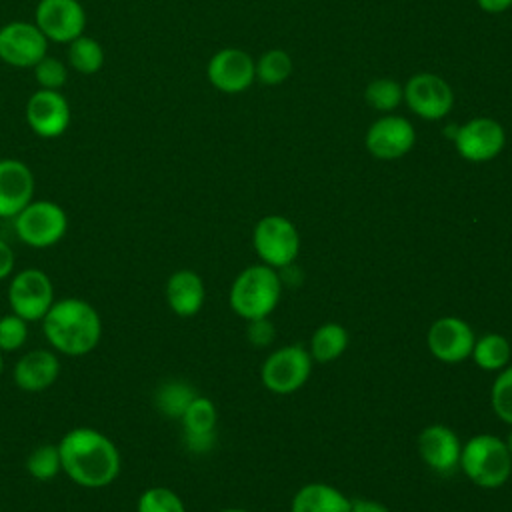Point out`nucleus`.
<instances>
[{
  "instance_id": "412c9836",
  "label": "nucleus",
  "mask_w": 512,
  "mask_h": 512,
  "mask_svg": "<svg viewBox=\"0 0 512 512\" xmlns=\"http://www.w3.org/2000/svg\"><path fill=\"white\" fill-rule=\"evenodd\" d=\"M166 302L168 308L180 318L196 316L206 300V288L200 274L194 270H176L166 280Z\"/></svg>"
},
{
  "instance_id": "9b49d317",
  "label": "nucleus",
  "mask_w": 512,
  "mask_h": 512,
  "mask_svg": "<svg viewBox=\"0 0 512 512\" xmlns=\"http://www.w3.org/2000/svg\"><path fill=\"white\" fill-rule=\"evenodd\" d=\"M404 100L408 108L424 120H440L454 106L450 84L438 74H414L404 86Z\"/></svg>"
},
{
  "instance_id": "c756f323",
  "label": "nucleus",
  "mask_w": 512,
  "mask_h": 512,
  "mask_svg": "<svg viewBox=\"0 0 512 512\" xmlns=\"http://www.w3.org/2000/svg\"><path fill=\"white\" fill-rule=\"evenodd\" d=\"M402 98H404V90L392 78H376L364 90V100L368 102V106L380 112H388L396 108Z\"/></svg>"
},
{
  "instance_id": "c9c22d12",
  "label": "nucleus",
  "mask_w": 512,
  "mask_h": 512,
  "mask_svg": "<svg viewBox=\"0 0 512 512\" xmlns=\"http://www.w3.org/2000/svg\"><path fill=\"white\" fill-rule=\"evenodd\" d=\"M350 512H390V510L382 502L368 500V498H358V500H352Z\"/></svg>"
},
{
  "instance_id": "dca6fc26",
  "label": "nucleus",
  "mask_w": 512,
  "mask_h": 512,
  "mask_svg": "<svg viewBox=\"0 0 512 512\" xmlns=\"http://www.w3.org/2000/svg\"><path fill=\"white\" fill-rule=\"evenodd\" d=\"M366 148L378 160H398L416 142L414 126L402 116H382L366 132Z\"/></svg>"
},
{
  "instance_id": "58836bf2",
  "label": "nucleus",
  "mask_w": 512,
  "mask_h": 512,
  "mask_svg": "<svg viewBox=\"0 0 512 512\" xmlns=\"http://www.w3.org/2000/svg\"><path fill=\"white\" fill-rule=\"evenodd\" d=\"M220 512H248L244 508H226V510H220Z\"/></svg>"
},
{
  "instance_id": "393cba45",
  "label": "nucleus",
  "mask_w": 512,
  "mask_h": 512,
  "mask_svg": "<svg viewBox=\"0 0 512 512\" xmlns=\"http://www.w3.org/2000/svg\"><path fill=\"white\" fill-rule=\"evenodd\" d=\"M68 66L80 74H96L104 66V50L98 40L90 36H78L68 44Z\"/></svg>"
},
{
  "instance_id": "2f4dec72",
  "label": "nucleus",
  "mask_w": 512,
  "mask_h": 512,
  "mask_svg": "<svg viewBox=\"0 0 512 512\" xmlns=\"http://www.w3.org/2000/svg\"><path fill=\"white\" fill-rule=\"evenodd\" d=\"M34 78L44 90H60L68 80V68L56 56L46 54L34 68Z\"/></svg>"
},
{
  "instance_id": "7c9ffc66",
  "label": "nucleus",
  "mask_w": 512,
  "mask_h": 512,
  "mask_svg": "<svg viewBox=\"0 0 512 512\" xmlns=\"http://www.w3.org/2000/svg\"><path fill=\"white\" fill-rule=\"evenodd\" d=\"M490 402L496 416L512 426V366H504L496 376L490 392Z\"/></svg>"
},
{
  "instance_id": "bb28decb",
  "label": "nucleus",
  "mask_w": 512,
  "mask_h": 512,
  "mask_svg": "<svg viewBox=\"0 0 512 512\" xmlns=\"http://www.w3.org/2000/svg\"><path fill=\"white\" fill-rule=\"evenodd\" d=\"M26 472L38 480H54L62 472V460L58 444H40L26 456Z\"/></svg>"
},
{
  "instance_id": "7ed1b4c3",
  "label": "nucleus",
  "mask_w": 512,
  "mask_h": 512,
  "mask_svg": "<svg viewBox=\"0 0 512 512\" xmlns=\"http://www.w3.org/2000/svg\"><path fill=\"white\" fill-rule=\"evenodd\" d=\"M282 294L276 268L254 264L242 270L230 288V306L244 320L268 318Z\"/></svg>"
},
{
  "instance_id": "4c0bfd02",
  "label": "nucleus",
  "mask_w": 512,
  "mask_h": 512,
  "mask_svg": "<svg viewBox=\"0 0 512 512\" xmlns=\"http://www.w3.org/2000/svg\"><path fill=\"white\" fill-rule=\"evenodd\" d=\"M506 446H508V450H510V454H512V430H510V434H508V438H506Z\"/></svg>"
},
{
  "instance_id": "ddd939ff",
  "label": "nucleus",
  "mask_w": 512,
  "mask_h": 512,
  "mask_svg": "<svg viewBox=\"0 0 512 512\" xmlns=\"http://www.w3.org/2000/svg\"><path fill=\"white\" fill-rule=\"evenodd\" d=\"M454 144L464 160L488 162L502 152L506 144V134L500 122L480 116L458 126L454 134Z\"/></svg>"
},
{
  "instance_id": "e433bc0d",
  "label": "nucleus",
  "mask_w": 512,
  "mask_h": 512,
  "mask_svg": "<svg viewBox=\"0 0 512 512\" xmlns=\"http://www.w3.org/2000/svg\"><path fill=\"white\" fill-rule=\"evenodd\" d=\"M476 2L488 14H500L512 6V0H476Z\"/></svg>"
},
{
  "instance_id": "4be33fe9",
  "label": "nucleus",
  "mask_w": 512,
  "mask_h": 512,
  "mask_svg": "<svg viewBox=\"0 0 512 512\" xmlns=\"http://www.w3.org/2000/svg\"><path fill=\"white\" fill-rule=\"evenodd\" d=\"M350 508L352 500L324 482L306 484L292 498V512H350Z\"/></svg>"
},
{
  "instance_id": "f3484780",
  "label": "nucleus",
  "mask_w": 512,
  "mask_h": 512,
  "mask_svg": "<svg viewBox=\"0 0 512 512\" xmlns=\"http://www.w3.org/2000/svg\"><path fill=\"white\" fill-rule=\"evenodd\" d=\"M34 172L18 158H0V218H14L34 200Z\"/></svg>"
},
{
  "instance_id": "72a5a7b5",
  "label": "nucleus",
  "mask_w": 512,
  "mask_h": 512,
  "mask_svg": "<svg viewBox=\"0 0 512 512\" xmlns=\"http://www.w3.org/2000/svg\"><path fill=\"white\" fill-rule=\"evenodd\" d=\"M246 336H248L250 344H254L256 348H264L274 342L276 330L268 318H256V320H248Z\"/></svg>"
},
{
  "instance_id": "b1692460",
  "label": "nucleus",
  "mask_w": 512,
  "mask_h": 512,
  "mask_svg": "<svg viewBox=\"0 0 512 512\" xmlns=\"http://www.w3.org/2000/svg\"><path fill=\"white\" fill-rule=\"evenodd\" d=\"M196 390L184 380H166L154 392V406L168 418H182L190 402L196 398Z\"/></svg>"
},
{
  "instance_id": "20e7f679",
  "label": "nucleus",
  "mask_w": 512,
  "mask_h": 512,
  "mask_svg": "<svg viewBox=\"0 0 512 512\" xmlns=\"http://www.w3.org/2000/svg\"><path fill=\"white\" fill-rule=\"evenodd\" d=\"M462 472L480 488L502 486L512 472V454L506 440L494 434H476L460 454Z\"/></svg>"
},
{
  "instance_id": "39448f33",
  "label": "nucleus",
  "mask_w": 512,
  "mask_h": 512,
  "mask_svg": "<svg viewBox=\"0 0 512 512\" xmlns=\"http://www.w3.org/2000/svg\"><path fill=\"white\" fill-rule=\"evenodd\" d=\"M12 220L18 240L38 250L58 244L68 232V214L52 200H32Z\"/></svg>"
},
{
  "instance_id": "c85d7f7f",
  "label": "nucleus",
  "mask_w": 512,
  "mask_h": 512,
  "mask_svg": "<svg viewBox=\"0 0 512 512\" xmlns=\"http://www.w3.org/2000/svg\"><path fill=\"white\" fill-rule=\"evenodd\" d=\"M136 512H186V506L174 490L166 486H150L138 496Z\"/></svg>"
},
{
  "instance_id": "a878e982",
  "label": "nucleus",
  "mask_w": 512,
  "mask_h": 512,
  "mask_svg": "<svg viewBox=\"0 0 512 512\" xmlns=\"http://www.w3.org/2000/svg\"><path fill=\"white\" fill-rule=\"evenodd\" d=\"M510 344L502 334H484L476 338L472 360L482 370H502L510 362Z\"/></svg>"
},
{
  "instance_id": "f03ea898",
  "label": "nucleus",
  "mask_w": 512,
  "mask_h": 512,
  "mask_svg": "<svg viewBox=\"0 0 512 512\" xmlns=\"http://www.w3.org/2000/svg\"><path fill=\"white\" fill-rule=\"evenodd\" d=\"M40 322L52 350L64 356H86L102 338V318L98 310L78 296L54 300Z\"/></svg>"
},
{
  "instance_id": "1a4fd4ad",
  "label": "nucleus",
  "mask_w": 512,
  "mask_h": 512,
  "mask_svg": "<svg viewBox=\"0 0 512 512\" xmlns=\"http://www.w3.org/2000/svg\"><path fill=\"white\" fill-rule=\"evenodd\" d=\"M34 24L48 42L70 44L84 34L86 12L80 0H38Z\"/></svg>"
},
{
  "instance_id": "6ab92c4d",
  "label": "nucleus",
  "mask_w": 512,
  "mask_h": 512,
  "mask_svg": "<svg viewBox=\"0 0 512 512\" xmlns=\"http://www.w3.org/2000/svg\"><path fill=\"white\" fill-rule=\"evenodd\" d=\"M60 376V360L54 350L48 348H34L22 354L14 368L12 380L22 392H44L48 390Z\"/></svg>"
},
{
  "instance_id": "a211bd4d",
  "label": "nucleus",
  "mask_w": 512,
  "mask_h": 512,
  "mask_svg": "<svg viewBox=\"0 0 512 512\" xmlns=\"http://www.w3.org/2000/svg\"><path fill=\"white\" fill-rule=\"evenodd\" d=\"M418 452L434 472L452 474L460 466L462 444L452 428L430 424L418 436Z\"/></svg>"
},
{
  "instance_id": "0eeeda50",
  "label": "nucleus",
  "mask_w": 512,
  "mask_h": 512,
  "mask_svg": "<svg viewBox=\"0 0 512 512\" xmlns=\"http://www.w3.org/2000/svg\"><path fill=\"white\" fill-rule=\"evenodd\" d=\"M252 242L262 264L284 268L292 264L300 252V236L296 226L284 216H264L254 226Z\"/></svg>"
},
{
  "instance_id": "2eb2a0df",
  "label": "nucleus",
  "mask_w": 512,
  "mask_h": 512,
  "mask_svg": "<svg viewBox=\"0 0 512 512\" xmlns=\"http://www.w3.org/2000/svg\"><path fill=\"white\" fill-rule=\"evenodd\" d=\"M206 76L216 90L238 94L254 82L256 62L240 48H222L208 60Z\"/></svg>"
},
{
  "instance_id": "6e6552de",
  "label": "nucleus",
  "mask_w": 512,
  "mask_h": 512,
  "mask_svg": "<svg viewBox=\"0 0 512 512\" xmlns=\"http://www.w3.org/2000/svg\"><path fill=\"white\" fill-rule=\"evenodd\" d=\"M312 372V356L300 344L274 350L262 364V382L274 394H292L304 386Z\"/></svg>"
},
{
  "instance_id": "9d476101",
  "label": "nucleus",
  "mask_w": 512,
  "mask_h": 512,
  "mask_svg": "<svg viewBox=\"0 0 512 512\" xmlns=\"http://www.w3.org/2000/svg\"><path fill=\"white\" fill-rule=\"evenodd\" d=\"M48 54V40L34 22L0 26V60L14 68H34Z\"/></svg>"
},
{
  "instance_id": "5701e85b",
  "label": "nucleus",
  "mask_w": 512,
  "mask_h": 512,
  "mask_svg": "<svg viewBox=\"0 0 512 512\" xmlns=\"http://www.w3.org/2000/svg\"><path fill=\"white\" fill-rule=\"evenodd\" d=\"M348 346V332L342 324L338 322H326L318 326L310 338V356L312 360L326 364L336 360L338 356L344 354Z\"/></svg>"
},
{
  "instance_id": "f8f14e48",
  "label": "nucleus",
  "mask_w": 512,
  "mask_h": 512,
  "mask_svg": "<svg viewBox=\"0 0 512 512\" xmlns=\"http://www.w3.org/2000/svg\"><path fill=\"white\" fill-rule=\"evenodd\" d=\"M24 118L36 136L52 140L68 130L70 104L60 90L38 88L26 102Z\"/></svg>"
},
{
  "instance_id": "f257e3e1",
  "label": "nucleus",
  "mask_w": 512,
  "mask_h": 512,
  "mask_svg": "<svg viewBox=\"0 0 512 512\" xmlns=\"http://www.w3.org/2000/svg\"><path fill=\"white\" fill-rule=\"evenodd\" d=\"M62 472L82 488H106L120 470L118 446L104 432L90 426L70 428L58 442Z\"/></svg>"
},
{
  "instance_id": "4468645a",
  "label": "nucleus",
  "mask_w": 512,
  "mask_h": 512,
  "mask_svg": "<svg viewBox=\"0 0 512 512\" xmlns=\"http://www.w3.org/2000/svg\"><path fill=\"white\" fill-rule=\"evenodd\" d=\"M432 356L444 364H458L470 358L476 336L468 322L456 316L438 318L426 336Z\"/></svg>"
},
{
  "instance_id": "aec40b11",
  "label": "nucleus",
  "mask_w": 512,
  "mask_h": 512,
  "mask_svg": "<svg viewBox=\"0 0 512 512\" xmlns=\"http://www.w3.org/2000/svg\"><path fill=\"white\" fill-rule=\"evenodd\" d=\"M180 420H182L186 448L194 454L210 452L216 442V420H218L214 402L206 396H196Z\"/></svg>"
},
{
  "instance_id": "473e14b6",
  "label": "nucleus",
  "mask_w": 512,
  "mask_h": 512,
  "mask_svg": "<svg viewBox=\"0 0 512 512\" xmlns=\"http://www.w3.org/2000/svg\"><path fill=\"white\" fill-rule=\"evenodd\" d=\"M28 340V322L14 312L4 314L0 318V350L2 352H16Z\"/></svg>"
},
{
  "instance_id": "ea45409f",
  "label": "nucleus",
  "mask_w": 512,
  "mask_h": 512,
  "mask_svg": "<svg viewBox=\"0 0 512 512\" xmlns=\"http://www.w3.org/2000/svg\"><path fill=\"white\" fill-rule=\"evenodd\" d=\"M2 350H0V376H2V370H4V358H2Z\"/></svg>"
},
{
  "instance_id": "423d86ee",
  "label": "nucleus",
  "mask_w": 512,
  "mask_h": 512,
  "mask_svg": "<svg viewBox=\"0 0 512 512\" xmlns=\"http://www.w3.org/2000/svg\"><path fill=\"white\" fill-rule=\"evenodd\" d=\"M6 296L10 312L24 318L26 322L42 320L56 300L54 284L50 276L40 268H22L12 274Z\"/></svg>"
},
{
  "instance_id": "cd10ccee",
  "label": "nucleus",
  "mask_w": 512,
  "mask_h": 512,
  "mask_svg": "<svg viewBox=\"0 0 512 512\" xmlns=\"http://www.w3.org/2000/svg\"><path fill=\"white\" fill-rule=\"evenodd\" d=\"M290 74H292V58L288 52L280 48H272L264 52L256 62V76L262 84H268V86L282 84L284 80H288Z\"/></svg>"
},
{
  "instance_id": "f704fd0d",
  "label": "nucleus",
  "mask_w": 512,
  "mask_h": 512,
  "mask_svg": "<svg viewBox=\"0 0 512 512\" xmlns=\"http://www.w3.org/2000/svg\"><path fill=\"white\" fill-rule=\"evenodd\" d=\"M14 264H16L14 250L4 238H0V280H6L14 274Z\"/></svg>"
}]
</instances>
